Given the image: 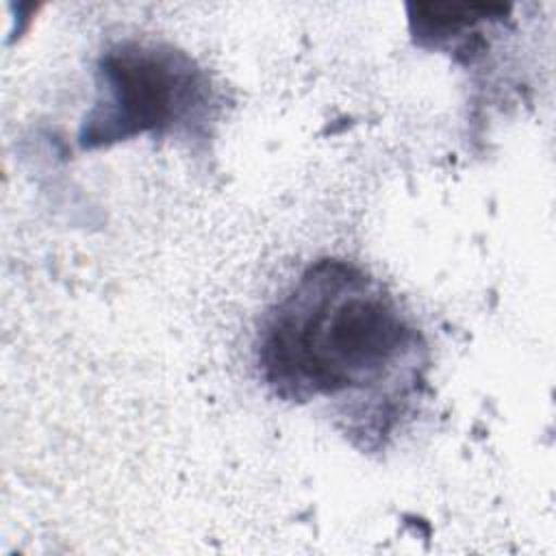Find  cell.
<instances>
[{
    "mask_svg": "<svg viewBox=\"0 0 556 556\" xmlns=\"http://www.w3.org/2000/svg\"><path fill=\"white\" fill-rule=\"evenodd\" d=\"M96 78L98 100L78 132L85 150L137 135H198L213 109L206 72L167 43L119 41L100 56Z\"/></svg>",
    "mask_w": 556,
    "mask_h": 556,
    "instance_id": "7a4b0ae2",
    "label": "cell"
},
{
    "mask_svg": "<svg viewBox=\"0 0 556 556\" xmlns=\"http://www.w3.org/2000/svg\"><path fill=\"white\" fill-rule=\"evenodd\" d=\"M426 345L380 280L341 258L313 263L265 315L256 363L287 402L389 400L419 380Z\"/></svg>",
    "mask_w": 556,
    "mask_h": 556,
    "instance_id": "6da1fadb",
    "label": "cell"
}]
</instances>
